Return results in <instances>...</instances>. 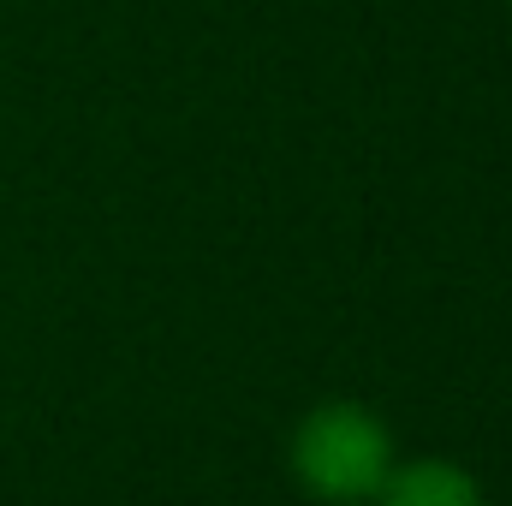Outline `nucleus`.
I'll return each instance as SVG.
<instances>
[{
	"instance_id": "f257e3e1",
	"label": "nucleus",
	"mask_w": 512,
	"mask_h": 506,
	"mask_svg": "<svg viewBox=\"0 0 512 506\" xmlns=\"http://www.w3.org/2000/svg\"><path fill=\"white\" fill-rule=\"evenodd\" d=\"M393 465H399L393 429L364 399H322L286 435L292 483L322 506H370Z\"/></svg>"
},
{
	"instance_id": "f03ea898",
	"label": "nucleus",
	"mask_w": 512,
	"mask_h": 506,
	"mask_svg": "<svg viewBox=\"0 0 512 506\" xmlns=\"http://www.w3.org/2000/svg\"><path fill=\"white\" fill-rule=\"evenodd\" d=\"M370 506H489V489L459 459L423 453V459H399Z\"/></svg>"
},
{
	"instance_id": "7ed1b4c3",
	"label": "nucleus",
	"mask_w": 512,
	"mask_h": 506,
	"mask_svg": "<svg viewBox=\"0 0 512 506\" xmlns=\"http://www.w3.org/2000/svg\"><path fill=\"white\" fill-rule=\"evenodd\" d=\"M507 6H512V0H507Z\"/></svg>"
}]
</instances>
